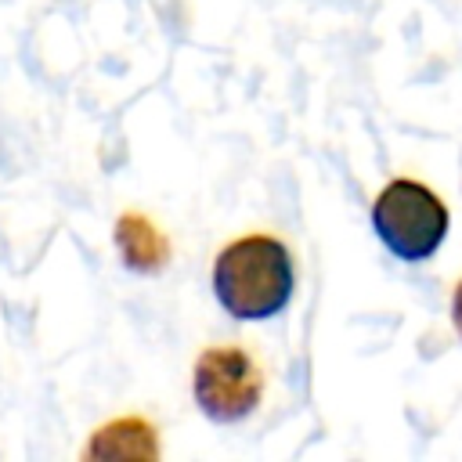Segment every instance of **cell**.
Listing matches in <instances>:
<instances>
[{
  "label": "cell",
  "instance_id": "obj_1",
  "mask_svg": "<svg viewBox=\"0 0 462 462\" xmlns=\"http://www.w3.org/2000/svg\"><path fill=\"white\" fill-rule=\"evenodd\" d=\"M296 285L289 249L271 235H245L213 260V296L238 321H263L289 307Z\"/></svg>",
  "mask_w": 462,
  "mask_h": 462
},
{
  "label": "cell",
  "instance_id": "obj_2",
  "mask_svg": "<svg viewBox=\"0 0 462 462\" xmlns=\"http://www.w3.org/2000/svg\"><path fill=\"white\" fill-rule=\"evenodd\" d=\"M372 231L397 260L422 263L448 235V206L426 184L397 177L372 202Z\"/></svg>",
  "mask_w": 462,
  "mask_h": 462
},
{
  "label": "cell",
  "instance_id": "obj_3",
  "mask_svg": "<svg viewBox=\"0 0 462 462\" xmlns=\"http://www.w3.org/2000/svg\"><path fill=\"white\" fill-rule=\"evenodd\" d=\"M195 404L213 422H242L263 397V375L256 361L238 346H209L195 361L191 375Z\"/></svg>",
  "mask_w": 462,
  "mask_h": 462
},
{
  "label": "cell",
  "instance_id": "obj_4",
  "mask_svg": "<svg viewBox=\"0 0 462 462\" xmlns=\"http://www.w3.org/2000/svg\"><path fill=\"white\" fill-rule=\"evenodd\" d=\"M83 455L87 458H152L155 430L144 419H116L90 437Z\"/></svg>",
  "mask_w": 462,
  "mask_h": 462
},
{
  "label": "cell",
  "instance_id": "obj_5",
  "mask_svg": "<svg viewBox=\"0 0 462 462\" xmlns=\"http://www.w3.org/2000/svg\"><path fill=\"white\" fill-rule=\"evenodd\" d=\"M116 245L126 267L134 271H159L166 260V238L144 220L141 213H123L116 224Z\"/></svg>",
  "mask_w": 462,
  "mask_h": 462
},
{
  "label": "cell",
  "instance_id": "obj_6",
  "mask_svg": "<svg viewBox=\"0 0 462 462\" xmlns=\"http://www.w3.org/2000/svg\"><path fill=\"white\" fill-rule=\"evenodd\" d=\"M451 325H455V332L462 336V282L455 285V296H451Z\"/></svg>",
  "mask_w": 462,
  "mask_h": 462
}]
</instances>
